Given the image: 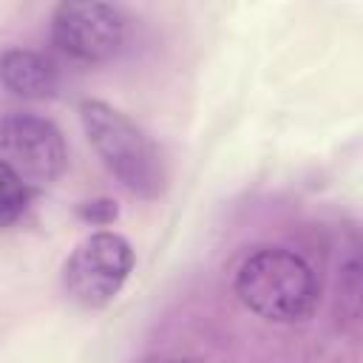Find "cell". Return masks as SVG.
I'll return each mask as SVG.
<instances>
[{"instance_id":"obj_7","label":"cell","mask_w":363,"mask_h":363,"mask_svg":"<svg viewBox=\"0 0 363 363\" xmlns=\"http://www.w3.org/2000/svg\"><path fill=\"white\" fill-rule=\"evenodd\" d=\"M28 207V187L0 162V230L11 227Z\"/></svg>"},{"instance_id":"obj_4","label":"cell","mask_w":363,"mask_h":363,"mask_svg":"<svg viewBox=\"0 0 363 363\" xmlns=\"http://www.w3.org/2000/svg\"><path fill=\"white\" fill-rule=\"evenodd\" d=\"M0 162L28 190H45L65 173L68 147L51 119L11 111L0 116Z\"/></svg>"},{"instance_id":"obj_8","label":"cell","mask_w":363,"mask_h":363,"mask_svg":"<svg viewBox=\"0 0 363 363\" xmlns=\"http://www.w3.org/2000/svg\"><path fill=\"white\" fill-rule=\"evenodd\" d=\"M77 216L82 221H91V224H99L102 227V224H111L119 216V207L111 199H94V201H82L77 207Z\"/></svg>"},{"instance_id":"obj_5","label":"cell","mask_w":363,"mask_h":363,"mask_svg":"<svg viewBox=\"0 0 363 363\" xmlns=\"http://www.w3.org/2000/svg\"><path fill=\"white\" fill-rule=\"evenodd\" d=\"M54 45L79 62H108L125 45V17L99 0H65L51 14Z\"/></svg>"},{"instance_id":"obj_6","label":"cell","mask_w":363,"mask_h":363,"mask_svg":"<svg viewBox=\"0 0 363 363\" xmlns=\"http://www.w3.org/2000/svg\"><path fill=\"white\" fill-rule=\"evenodd\" d=\"M0 85L11 96L40 102L57 94L60 71L54 60L34 48H6L0 51Z\"/></svg>"},{"instance_id":"obj_3","label":"cell","mask_w":363,"mask_h":363,"mask_svg":"<svg viewBox=\"0 0 363 363\" xmlns=\"http://www.w3.org/2000/svg\"><path fill=\"white\" fill-rule=\"evenodd\" d=\"M133 247L113 230L85 235L62 267V289L82 309L108 306L133 269Z\"/></svg>"},{"instance_id":"obj_9","label":"cell","mask_w":363,"mask_h":363,"mask_svg":"<svg viewBox=\"0 0 363 363\" xmlns=\"http://www.w3.org/2000/svg\"><path fill=\"white\" fill-rule=\"evenodd\" d=\"M147 363H184V360H147Z\"/></svg>"},{"instance_id":"obj_1","label":"cell","mask_w":363,"mask_h":363,"mask_svg":"<svg viewBox=\"0 0 363 363\" xmlns=\"http://www.w3.org/2000/svg\"><path fill=\"white\" fill-rule=\"evenodd\" d=\"M79 122L99 162L130 196L153 201L164 193V159L136 122L99 99L79 102Z\"/></svg>"},{"instance_id":"obj_2","label":"cell","mask_w":363,"mask_h":363,"mask_svg":"<svg viewBox=\"0 0 363 363\" xmlns=\"http://www.w3.org/2000/svg\"><path fill=\"white\" fill-rule=\"evenodd\" d=\"M238 301L258 318L272 323H298L315 312V269L292 250L264 247L250 252L235 272Z\"/></svg>"}]
</instances>
